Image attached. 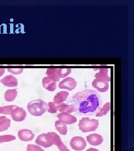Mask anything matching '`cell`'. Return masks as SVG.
<instances>
[{"label": "cell", "instance_id": "24", "mask_svg": "<svg viewBox=\"0 0 134 151\" xmlns=\"http://www.w3.org/2000/svg\"><path fill=\"white\" fill-rule=\"evenodd\" d=\"M57 105L54 102H49L48 103L47 111L49 113L55 114L57 112Z\"/></svg>", "mask_w": 134, "mask_h": 151}, {"label": "cell", "instance_id": "17", "mask_svg": "<svg viewBox=\"0 0 134 151\" xmlns=\"http://www.w3.org/2000/svg\"><path fill=\"white\" fill-rule=\"evenodd\" d=\"M11 120L5 116H0V132H3L10 127Z\"/></svg>", "mask_w": 134, "mask_h": 151}, {"label": "cell", "instance_id": "12", "mask_svg": "<svg viewBox=\"0 0 134 151\" xmlns=\"http://www.w3.org/2000/svg\"><path fill=\"white\" fill-rule=\"evenodd\" d=\"M42 84L43 87L49 91H54L57 88L56 82L50 78L48 76L43 78Z\"/></svg>", "mask_w": 134, "mask_h": 151}, {"label": "cell", "instance_id": "2", "mask_svg": "<svg viewBox=\"0 0 134 151\" xmlns=\"http://www.w3.org/2000/svg\"><path fill=\"white\" fill-rule=\"evenodd\" d=\"M35 142L39 146L46 148L55 145L60 151H70L63 143L59 135L54 132L43 133L38 135Z\"/></svg>", "mask_w": 134, "mask_h": 151}, {"label": "cell", "instance_id": "1", "mask_svg": "<svg viewBox=\"0 0 134 151\" xmlns=\"http://www.w3.org/2000/svg\"><path fill=\"white\" fill-rule=\"evenodd\" d=\"M73 106L75 111L83 115H93L98 111L102 104L100 94L93 90L78 92L72 97Z\"/></svg>", "mask_w": 134, "mask_h": 151}, {"label": "cell", "instance_id": "30", "mask_svg": "<svg viewBox=\"0 0 134 151\" xmlns=\"http://www.w3.org/2000/svg\"><path fill=\"white\" fill-rule=\"evenodd\" d=\"M1 108V107H0ZM0 114H1V110H0Z\"/></svg>", "mask_w": 134, "mask_h": 151}, {"label": "cell", "instance_id": "9", "mask_svg": "<svg viewBox=\"0 0 134 151\" xmlns=\"http://www.w3.org/2000/svg\"><path fill=\"white\" fill-rule=\"evenodd\" d=\"M92 87L100 92L107 91L109 88V83L106 81L95 79L92 82Z\"/></svg>", "mask_w": 134, "mask_h": 151}, {"label": "cell", "instance_id": "11", "mask_svg": "<svg viewBox=\"0 0 134 151\" xmlns=\"http://www.w3.org/2000/svg\"><path fill=\"white\" fill-rule=\"evenodd\" d=\"M0 82L8 87H15L18 85V81L15 77L12 75L7 76L3 78Z\"/></svg>", "mask_w": 134, "mask_h": 151}, {"label": "cell", "instance_id": "22", "mask_svg": "<svg viewBox=\"0 0 134 151\" xmlns=\"http://www.w3.org/2000/svg\"><path fill=\"white\" fill-rule=\"evenodd\" d=\"M16 105H7L0 108L1 114L10 115L12 111L16 108Z\"/></svg>", "mask_w": 134, "mask_h": 151}, {"label": "cell", "instance_id": "8", "mask_svg": "<svg viewBox=\"0 0 134 151\" xmlns=\"http://www.w3.org/2000/svg\"><path fill=\"white\" fill-rule=\"evenodd\" d=\"M18 137L20 140L23 142H30L34 139L35 134L31 130L23 129L18 132Z\"/></svg>", "mask_w": 134, "mask_h": 151}, {"label": "cell", "instance_id": "7", "mask_svg": "<svg viewBox=\"0 0 134 151\" xmlns=\"http://www.w3.org/2000/svg\"><path fill=\"white\" fill-rule=\"evenodd\" d=\"M77 86V82L73 78L67 77L61 81L59 84V88L72 91Z\"/></svg>", "mask_w": 134, "mask_h": 151}, {"label": "cell", "instance_id": "6", "mask_svg": "<svg viewBox=\"0 0 134 151\" xmlns=\"http://www.w3.org/2000/svg\"><path fill=\"white\" fill-rule=\"evenodd\" d=\"M10 115L12 120L16 122H22L27 117L26 111L23 108L17 106L12 111Z\"/></svg>", "mask_w": 134, "mask_h": 151}, {"label": "cell", "instance_id": "25", "mask_svg": "<svg viewBox=\"0 0 134 151\" xmlns=\"http://www.w3.org/2000/svg\"><path fill=\"white\" fill-rule=\"evenodd\" d=\"M58 71L60 78H64L70 75L72 70L70 68H58Z\"/></svg>", "mask_w": 134, "mask_h": 151}, {"label": "cell", "instance_id": "13", "mask_svg": "<svg viewBox=\"0 0 134 151\" xmlns=\"http://www.w3.org/2000/svg\"><path fill=\"white\" fill-rule=\"evenodd\" d=\"M59 120L62 121L63 123L67 125L75 124L77 119L75 116L70 115V114L60 113L58 115Z\"/></svg>", "mask_w": 134, "mask_h": 151}, {"label": "cell", "instance_id": "5", "mask_svg": "<svg viewBox=\"0 0 134 151\" xmlns=\"http://www.w3.org/2000/svg\"><path fill=\"white\" fill-rule=\"evenodd\" d=\"M70 146L72 148L76 151L84 150L87 147V142L85 138L80 136L73 137L70 141Z\"/></svg>", "mask_w": 134, "mask_h": 151}, {"label": "cell", "instance_id": "26", "mask_svg": "<svg viewBox=\"0 0 134 151\" xmlns=\"http://www.w3.org/2000/svg\"><path fill=\"white\" fill-rule=\"evenodd\" d=\"M27 151H45L39 146L35 145H28L27 146Z\"/></svg>", "mask_w": 134, "mask_h": 151}, {"label": "cell", "instance_id": "10", "mask_svg": "<svg viewBox=\"0 0 134 151\" xmlns=\"http://www.w3.org/2000/svg\"><path fill=\"white\" fill-rule=\"evenodd\" d=\"M86 138L87 142L91 146H100L103 142V138L102 135L96 133L87 135Z\"/></svg>", "mask_w": 134, "mask_h": 151}, {"label": "cell", "instance_id": "21", "mask_svg": "<svg viewBox=\"0 0 134 151\" xmlns=\"http://www.w3.org/2000/svg\"><path fill=\"white\" fill-rule=\"evenodd\" d=\"M110 103L108 102L106 103L103 106L101 109H100L99 112L96 114V117H102L103 116H105L107 115V113L110 111Z\"/></svg>", "mask_w": 134, "mask_h": 151}, {"label": "cell", "instance_id": "4", "mask_svg": "<svg viewBox=\"0 0 134 151\" xmlns=\"http://www.w3.org/2000/svg\"><path fill=\"white\" fill-rule=\"evenodd\" d=\"M99 126V121L97 119H90L87 117L82 118L80 120L78 127L83 133L96 131Z\"/></svg>", "mask_w": 134, "mask_h": 151}, {"label": "cell", "instance_id": "16", "mask_svg": "<svg viewBox=\"0 0 134 151\" xmlns=\"http://www.w3.org/2000/svg\"><path fill=\"white\" fill-rule=\"evenodd\" d=\"M99 70V72L97 73L95 75L96 79L109 82L110 81V77L108 75V70L107 68H101Z\"/></svg>", "mask_w": 134, "mask_h": 151}, {"label": "cell", "instance_id": "20", "mask_svg": "<svg viewBox=\"0 0 134 151\" xmlns=\"http://www.w3.org/2000/svg\"><path fill=\"white\" fill-rule=\"evenodd\" d=\"M46 74L48 77L56 82L60 80V78L59 77L58 68H48L47 69Z\"/></svg>", "mask_w": 134, "mask_h": 151}, {"label": "cell", "instance_id": "15", "mask_svg": "<svg viewBox=\"0 0 134 151\" xmlns=\"http://www.w3.org/2000/svg\"><path fill=\"white\" fill-rule=\"evenodd\" d=\"M69 96V92L65 91H60L57 93L53 99L54 103L56 104H60L64 102Z\"/></svg>", "mask_w": 134, "mask_h": 151}, {"label": "cell", "instance_id": "23", "mask_svg": "<svg viewBox=\"0 0 134 151\" xmlns=\"http://www.w3.org/2000/svg\"><path fill=\"white\" fill-rule=\"evenodd\" d=\"M15 136L12 135H0V143L10 142L11 141L15 140Z\"/></svg>", "mask_w": 134, "mask_h": 151}, {"label": "cell", "instance_id": "14", "mask_svg": "<svg viewBox=\"0 0 134 151\" xmlns=\"http://www.w3.org/2000/svg\"><path fill=\"white\" fill-rule=\"evenodd\" d=\"M57 111L61 112V113L70 114L75 111V110L72 105L62 103L57 105Z\"/></svg>", "mask_w": 134, "mask_h": 151}, {"label": "cell", "instance_id": "28", "mask_svg": "<svg viewBox=\"0 0 134 151\" xmlns=\"http://www.w3.org/2000/svg\"><path fill=\"white\" fill-rule=\"evenodd\" d=\"M5 72V68H0V77H1L4 74Z\"/></svg>", "mask_w": 134, "mask_h": 151}, {"label": "cell", "instance_id": "3", "mask_svg": "<svg viewBox=\"0 0 134 151\" xmlns=\"http://www.w3.org/2000/svg\"><path fill=\"white\" fill-rule=\"evenodd\" d=\"M47 109L48 104L40 99L33 100L27 104V110L29 113L35 116L43 115Z\"/></svg>", "mask_w": 134, "mask_h": 151}, {"label": "cell", "instance_id": "27", "mask_svg": "<svg viewBox=\"0 0 134 151\" xmlns=\"http://www.w3.org/2000/svg\"><path fill=\"white\" fill-rule=\"evenodd\" d=\"M7 70L14 75H19L23 72V68H7Z\"/></svg>", "mask_w": 134, "mask_h": 151}, {"label": "cell", "instance_id": "19", "mask_svg": "<svg viewBox=\"0 0 134 151\" xmlns=\"http://www.w3.org/2000/svg\"><path fill=\"white\" fill-rule=\"evenodd\" d=\"M17 96V91L16 89L7 90L5 93V100L7 102H11L15 100Z\"/></svg>", "mask_w": 134, "mask_h": 151}, {"label": "cell", "instance_id": "29", "mask_svg": "<svg viewBox=\"0 0 134 151\" xmlns=\"http://www.w3.org/2000/svg\"><path fill=\"white\" fill-rule=\"evenodd\" d=\"M86 151H100L96 149V148H89Z\"/></svg>", "mask_w": 134, "mask_h": 151}, {"label": "cell", "instance_id": "18", "mask_svg": "<svg viewBox=\"0 0 134 151\" xmlns=\"http://www.w3.org/2000/svg\"><path fill=\"white\" fill-rule=\"evenodd\" d=\"M55 127L56 130L62 135H65L67 134L68 128L66 124L63 123L60 120H57L55 123Z\"/></svg>", "mask_w": 134, "mask_h": 151}]
</instances>
